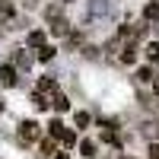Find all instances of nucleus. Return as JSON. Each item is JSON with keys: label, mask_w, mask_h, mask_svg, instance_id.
I'll list each match as a JSON object with an SVG mask.
<instances>
[{"label": "nucleus", "mask_w": 159, "mask_h": 159, "mask_svg": "<svg viewBox=\"0 0 159 159\" xmlns=\"http://www.w3.org/2000/svg\"><path fill=\"white\" fill-rule=\"evenodd\" d=\"M48 127H51V137H61L64 143H67V147H70V143H76V134H70V130H64V124H61V121H51Z\"/></svg>", "instance_id": "obj_1"}, {"label": "nucleus", "mask_w": 159, "mask_h": 159, "mask_svg": "<svg viewBox=\"0 0 159 159\" xmlns=\"http://www.w3.org/2000/svg\"><path fill=\"white\" fill-rule=\"evenodd\" d=\"M19 137H22L25 143L35 140V137H38V124H35V121H22V124H19Z\"/></svg>", "instance_id": "obj_2"}, {"label": "nucleus", "mask_w": 159, "mask_h": 159, "mask_svg": "<svg viewBox=\"0 0 159 159\" xmlns=\"http://www.w3.org/2000/svg\"><path fill=\"white\" fill-rule=\"evenodd\" d=\"M0 83L3 86H16V67H13V64H3V67H0Z\"/></svg>", "instance_id": "obj_3"}, {"label": "nucleus", "mask_w": 159, "mask_h": 159, "mask_svg": "<svg viewBox=\"0 0 159 159\" xmlns=\"http://www.w3.org/2000/svg\"><path fill=\"white\" fill-rule=\"evenodd\" d=\"M48 19H54V25H51V32H54V35H67V29H70L67 19H61L57 13H54V16H48Z\"/></svg>", "instance_id": "obj_4"}, {"label": "nucleus", "mask_w": 159, "mask_h": 159, "mask_svg": "<svg viewBox=\"0 0 159 159\" xmlns=\"http://www.w3.org/2000/svg\"><path fill=\"white\" fill-rule=\"evenodd\" d=\"M54 57V48L51 45H38V61H51Z\"/></svg>", "instance_id": "obj_5"}, {"label": "nucleus", "mask_w": 159, "mask_h": 159, "mask_svg": "<svg viewBox=\"0 0 159 159\" xmlns=\"http://www.w3.org/2000/svg\"><path fill=\"white\" fill-rule=\"evenodd\" d=\"M153 76H156V70H153V67H143V70H137V80H140V83H150Z\"/></svg>", "instance_id": "obj_6"}, {"label": "nucleus", "mask_w": 159, "mask_h": 159, "mask_svg": "<svg viewBox=\"0 0 159 159\" xmlns=\"http://www.w3.org/2000/svg\"><path fill=\"white\" fill-rule=\"evenodd\" d=\"M80 150H83V156H96V143H92V140H83V143H80Z\"/></svg>", "instance_id": "obj_7"}, {"label": "nucleus", "mask_w": 159, "mask_h": 159, "mask_svg": "<svg viewBox=\"0 0 159 159\" xmlns=\"http://www.w3.org/2000/svg\"><path fill=\"white\" fill-rule=\"evenodd\" d=\"M29 45H32V48L45 45V32H29Z\"/></svg>", "instance_id": "obj_8"}, {"label": "nucleus", "mask_w": 159, "mask_h": 159, "mask_svg": "<svg viewBox=\"0 0 159 159\" xmlns=\"http://www.w3.org/2000/svg\"><path fill=\"white\" fill-rule=\"evenodd\" d=\"M143 19H159V3H150L143 10Z\"/></svg>", "instance_id": "obj_9"}, {"label": "nucleus", "mask_w": 159, "mask_h": 159, "mask_svg": "<svg viewBox=\"0 0 159 159\" xmlns=\"http://www.w3.org/2000/svg\"><path fill=\"white\" fill-rule=\"evenodd\" d=\"M147 57L150 61H159V42H150L147 45Z\"/></svg>", "instance_id": "obj_10"}, {"label": "nucleus", "mask_w": 159, "mask_h": 159, "mask_svg": "<svg viewBox=\"0 0 159 159\" xmlns=\"http://www.w3.org/2000/svg\"><path fill=\"white\" fill-rule=\"evenodd\" d=\"M54 108H57V111H67V108H70V102L64 99V96H54Z\"/></svg>", "instance_id": "obj_11"}, {"label": "nucleus", "mask_w": 159, "mask_h": 159, "mask_svg": "<svg viewBox=\"0 0 159 159\" xmlns=\"http://www.w3.org/2000/svg\"><path fill=\"white\" fill-rule=\"evenodd\" d=\"M48 89H54V80H38V92H48Z\"/></svg>", "instance_id": "obj_12"}, {"label": "nucleus", "mask_w": 159, "mask_h": 159, "mask_svg": "<svg viewBox=\"0 0 159 159\" xmlns=\"http://www.w3.org/2000/svg\"><path fill=\"white\" fill-rule=\"evenodd\" d=\"M89 124V115L86 111H76V127H86Z\"/></svg>", "instance_id": "obj_13"}, {"label": "nucleus", "mask_w": 159, "mask_h": 159, "mask_svg": "<svg viewBox=\"0 0 159 159\" xmlns=\"http://www.w3.org/2000/svg\"><path fill=\"white\" fill-rule=\"evenodd\" d=\"M42 153H45V156L54 153V140H45V143H42Z\"/></svg>", "instance_id": "obj_14"}, {"label": "nucleus", "mask_w": 159, "mask_h": 159, "mask_svg": "<svg viewBox=\"0 0 159 159\" xmlns=\"http://www.w3.org/2000/svg\"><path fill=\"white\" fill-rule=\"evenodd\" d=\"M16 64H19V67H29V54H22V51H19V54H16Z\"/></svg>", "instance_id": "obj_15"}, {"label": "nucleus", "mask_w": 159, "mask_h": 159, "mask_svg": "<svg viewBox=\"0 0 159 159\" xmlns=\"http://www.w3.org/2000/svg\"><path fill=\"white\" fill-rule=\"evenodd\" d=\"M150 83H153V89H156V92H159V73H156V76H153V80H150Z\"/></svg>", "instance_id": "obj_16"}, {"label": "nucleus", "mask_w": 159, "mask_h": 159, "mask_svg": "<svg viewBox=\"0 0 159 159\" xmlns=\"http://www.w3.org/2000/svg\"><path fill=\"white\" fill-rule=\"evenodd\" d=\"M150 156H153V159H159V147H150Z\"/></svg>", "instance_id": "obj_17"}, {"label": "nucleus", "mask_w": 159, "mask_h": 159, "mask_svg": "<svg viewBox=\"0 0 159 159\" xmlns=\"http://www.w3.org/2000/svg\"><path fill=\"white\" fill-rule=\"evenodd\" d=\"M29 3H38V0H29Z\"/></svg>", "instance_id": "obj_18"}, {"label": "nucleus", "mask_w": 159, "mask_h": 159, "mask_svg": "<svg viewBox=\"0 0 159 159\" xmlns=\"http://www.w3.org/2000/svg\"><path fill=\"white\" fill-rule=\"evenodd\" d=\"M57 159H67V156H57Z\"/></svg>", "instance_id": "obj_19"}, {"label": "nucleus", "mask_w": 159, "mask_h": 159, "mask_svg": "<svg viewBox=\"0 0 159 159\" xmlns=\"http://www.w3.org/2000/svg\"><path fill=\"white\" fill-rule=\"evenodd\" d=\"M67 3H70V0H67Z\"/></svg>", "instance_id": "obj_20"}]
</instances>
